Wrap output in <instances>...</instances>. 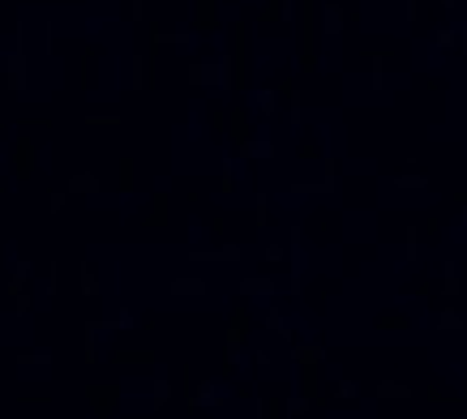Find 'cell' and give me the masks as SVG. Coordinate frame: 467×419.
I'll list each match as a JSON object with an SVG mask.
<instances>
[{
  "label": "cell",
  "mask_w": 467,
  "mask_h": 419,
  "mask_svg": "<svg viewBox=\"0 0 467 419\" xmlns=\"http://www.w3.org/2000/svg\"><path fill=\"white\" fill-rule=\"evenodd\" d=\"M86 398L94 407V419H108L112 402H116V385H86Z\"/></svg>",
  "instance_id": "6da1fadb"
},
{
  "label": "cell",
  "mask_w": 467,
  "mask_h": 419,
  "mask_svg": "<svg viewBox=\"0 0 467 419\" xmlns=\"http://www.w3.org/2000/svg\"><path fill=\"white\" fill-rule=\"evenodd\" d=\"M17 364H52V355H17Z\"/></svg>",
  "instance_id": "7a4b0ae2"
}]
</instances>
